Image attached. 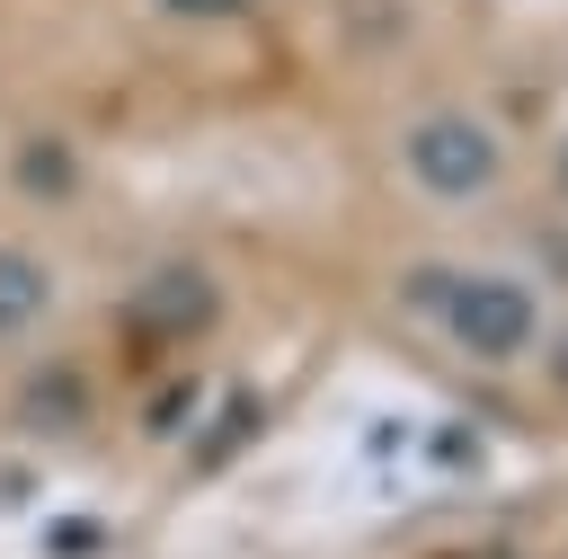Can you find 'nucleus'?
Wrapping results in <instances>:
<instances>
[{"mask_svg":"<svg viewBox=\"0 0 568 559\" xmlns=\"http://www.w3.org/2000/svg\"><path fill=\"white\" fill-rule=\"evenodd\" d=\"M417 169H426V177H444V186H470V177H488V142H479L470 124L417 133Z\"/></svg>","mask_w":568,"mask_h":559,"instance_id":"obj_1","label":"nucleus"},{"mask_svg":"<svg viewBox=\"0 0 568 559\" xmlns=\"http://www.w3.org/2000/svg\"><path fill=\"white\" fill-rule=\"evenodd\" d=\"M36 311H44V266L36 257H0V337L27 328Z\"/></svg>","mask_w":568,"mask_h":559,"instance_id":"obj_2","label":"nucleus"}]
</instances>
